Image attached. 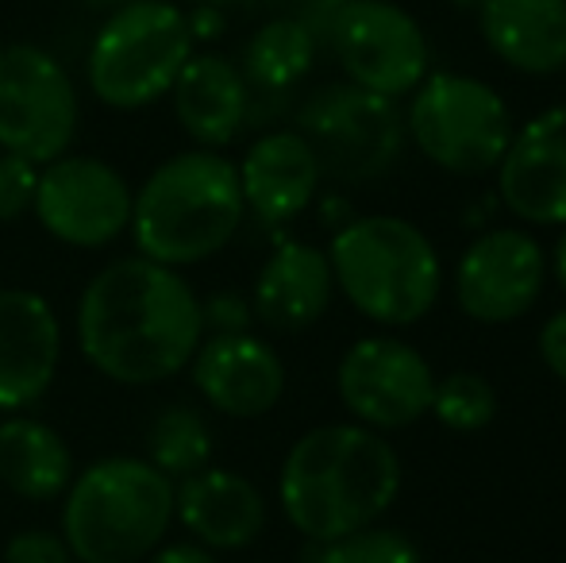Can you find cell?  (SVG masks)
<instances>
[{
  "label": "cell",
  "mask_w": 566,
  "mask_h": 563,
  "mask_svg": "<svg viewBox=\"0 0 566 563\" xmlns=\"http://www.w3.org/2000/svg\"><path fill=\"white\" fill-rule=\"evenodd\" d=\"M74 332L90 367L108 383L158 386L181 375L201 347V298L174 267L127 256L82 290Z\"/></svg>",
  "instance_id": "cell-1"
},
{
  "label": "cell",
  "mask_w": 566,
  "mask_h": 563,
  "mask_svg": "<svg viewBox=\"0 0 566 563\" xmlns=\"http://www.w3.org/2000/svg\"><path fill=\"white\" fill-rule=\"evenodd\" d=\"M401 456L386 432L355 421L316 425L277 471V502L305 541H339L378 525L401 494Z\"/></svg>",
  "instance_id": "cell-2"
},
{
  "label": "cell",
  "mask_w": 566,
  "mask_h": 563,
  "mask_svg": "<svg viewBox=\"0 0 566 563\" xmlns=\"http://www.w3.org/2000/svg\"><path fill=\"white\" fill-rule=\"evenodd\" d=\"M247 220L235 163L220 150H181L158 163L132 197L135 256L163 267H197L235 240Z\"/></svg>",
  "instance_id": "cell-3"
},
{
  "label": "cell",
  "mask_w": 566,
  "mask_h": 563,
  "mask_svg": "<svg viewBox=\"0 0 566 563\" xmlns=\"http://www.w3.org/2000/svg\"><path fill=\"white\" fill-rule=\"evenodd\" d=\"M328 263L336 293L378 329H409L443 293V259L428 232L394 212L350 217L332 232Z\"/></svg>",
  "instance_id": "cell-4"
},
{
  "label": "cell",
  "mask_w": 566,
  "mask_h": 563,
  "mask_svg": "<svg viewBox=\"0 0 566 563\" xmlns=\"http://www.w3.org/2000/svg\"><path fill=\"white\" fill-rule=\"evenodd\" d=\"M174 525V482L143 456H105L62 494V536L77 563H139Z\"/></svg>",
  "instance_id": "cell-5"
},
{
  "label": "cell",
  "mask_w": 566,
  "mask_h": 563,
  "mask_svg": "<svg viewBox=\"0 0 566 563\" xmlns=\"http://www.w3.org/2000/svg\"><path fill=\"white\" fill-rule=\"evenodd\" d=\"M197 51L189 15L170 0H127L108 12L90 43L85 82L101 105L135 113L170 97L181 66Z\"/></svg>",
  "instance_id": "cell-6"
},
{
  "label": "cell",
  "mask_w": 566,
  "mask_h": 563,
  "mask_svg": "<svg viewBox=\"0 0 566 563\" xmlns=\"http://www.w3.org/2000/svg\"><path fill=\"white\" fill-rule=\"evenodd\" d=\"M405 136L443 174L485 178L513 139V113L490 82L459 70L428 74L405 105Z\"/></svg>",
  "instance_id": "cell-7"
},
{
  "label": "cell",
  "mask_w": 566,
  "mask_h": 563,
  "mask_svg": "<svg viewBox=\"0 0 566 563\" xmlns=\"http://www.w3.org/2000/svg\"><path fill=\"white\" fill-rule=\"evenodd\" d=\"M293 128L313 147L324 178L339 186L386 178L409 147L401 101L378 97L350 82H328L308 93L293 108Z\"/></svg>",
  "instance_id": "cell-8"
},
{
  "label": "cell",
  "mask_w": 566,
  "mask_h": 563,
  "mask_svg": "<svg viewBox=\"0 0 566 563\" xmlns=\"http://www.w3.org/2000/svg\"><path fill=\"white\" fill-rule=\"evenodd\" d=\"M77 121L74 77L51 51L35 43L0 46V150L46 166L70 150Z\"/></svg>",
  "instance_id": "cell-9"
},
{
  "label": "cell",
  "mask_w": 566,
  "mask_h": 563,
  "mask_svg": "<svg viewBox=\"0 0 566 563\" xmlns=\"http://www.w3.org/2000/svg\"><path fill=\"white\" fill-rule=\"evenodd\" d=\"M328 51L336 54L343 82L389 101L409 97L432 74L424 23L397 0H347Z\"/></svg>",
  "instance_id": "cell-10"
},
{
  "label": "cell",
  "mask_w": 566,
  "mask_h": 563,
  "mask_svg": "<svg viewBox=\"0 0 566 563\" xmlns=\"http://www.w3.org/2000/svg\"><path fill=\"white\" fill-rule=\"evenodd\" d=\"M336 394L355 425L374 432L412 428L428 417L436 394L432 363L394 332L363 336L343 352L336 367Z\"/></svg>",
  "instance_id": "cell-11"
},
{
  "label": "cell",
  "mask_w": 566,
  "mask_h": 563,
  "mask_svg": "<svg viewBox=\"0 0 566 563\" xmlns=\"http://www.w3.org/2000/svg\"><path fill=\"white\" fill-rule=\"evenodd\" d=\"M135 189L113 163L97 155H59L39 166L35 220L66 248L97 251L132 228Z\"/></svg>",
  "instance_id": "cell-12"
},
{
  "label": "cell",
  "mask_w": 566,
  "mask_h": 563,
  "mask_svg": "<svg viewBox=\"0 0 566 563\" xmlns=\"http://www.w3.org/2000/svg\"><path fill=\"white\" fill-rule=\"evenodd\" d=\"M547 274V251L528 228H485L454 263V305L474 324H513L539 305Z\"/></svg>",
  "instance_id": "cell-13"
},
{
  "label": "cell",
  "mask_w": 566,
  "mask_h": 563,
  "mask_svg": "<svg viewBox=\"0 0 566 563\" xmlns=\"http://www.w3.org/2000/svg\"><path fill=\"white\" fill-rule=\"evenodd\" d=\"M497 201L532 228L566 225V105L544 108L513 132L497 163Z\"/></svg>",
  "instance_id": "cell-14"
},
{
  "label": "cell",
  "mask_w": 566,
  "mask_h": 563,
  "mask_svg": "<svg viewBox=\"0 0 566 563\" xmlns=\"http://www.w3.org/2000/svg\"><path fill=\"white\" fill-rule=\"evenodd\" d=\"M186 371L205 406L231 421L266 417L285 394L282 355L254 332L205 336Z\"/></svg>",
  "instance_id": "cell-15"
},
{
  "label": "cell",
  "mask_w": 566,
  "mask_h": 563,
  "mask_svg": "<svg viewBox=\"0 0 566 563\" xmlns=\"http://www.w3.org/2000/svg\"><path fill=\"white\" fill-rule=\"evenodd\" d=\"M62 363V321L35 290H0V414H23L46 390Z\"/></svg>",
  "instance_id": "cell-16"
},
{
  "label": "cell",
  "mask_w": 566,
  "mask_h": 563,
  "mask_svg": "<svg viewBox=\"0 0 566 563\" xmlns=\"http://www.w3.org/2000/svg\"><path fill=\"white\" fill-rule=\"evenodd\" d=\"M266 498L247 475L205 467L174 482V521L209 552H243L266 533Z\"/></svg>",
  "instance_id": "cell-17"
},
{
  "label": "cell",
  "mask_w": 566,
  "mask_h": 563,
  "mask_svg": "<svg viewBox=\"0 0 566 563\" xmlns=\"http://www.w3.org/2000/svg\"><path fill=\"white\" fill-rule=\"evenodd\" d=\"M243 205L266 228L297 220L321 194V163L297 128L262 132L235 163Z\"/></svg>",
  "instance_id": "cell-18"
},
{
  "label": "cell",
  "mask_w": 566,
  "mask_h": 563,
  "mask_svg": "<svg viewBox=\"0 0 566 563\" xmlns=\"http://www.w3.org/2000/svg\"><path fill=\"white\" fill-rule=\"evenodd\" d=\"M336 301V274H332L328 251L305 240H285L259 267L251 290L254 321L274 332H305Z\"/></svg>",
  "instance_id": "cell-19"
},
{
  "label": "cell",
  "mask_w": 566,
  "mask_h": 563,
  "mask_svg": "<svg viewBox=\"0 0 566 563\" xmlns=\"http://www.w3.org/2000/svg\"><path fill=\"white\" fill-rule=\"evenodd\" d=\"M170 105L181 132L197 147L220 150L247 128L251 90L239 62L217 51H193L170 90Z\"/></svg>",
  "instance_id": "cell-20"
},
{
  "label": "cell",
  "mask_w": 566,
  "mask_h": 563,
  "mask_svg": "<svg viewBox=\"0 0 566 563\" xmlns=\"http://www.w3.org/2000/svg\"><path fill=\"white\" fill-rule=\"evenodd\" d=\"M478 31L493 59L516 74L566 70V0H478Z\"/></svg>",
  "instance_id": "cell-21"
},
{
  "label": "cell",
  "mask_w": 566,
  "mask_h": 563,
  "mask_svg": "<svg viewBox=\"0 0 566 563\" xmlns=\"http://www.w3.org/2000/svg\"><path fill=\"white\" fill-rule=\"evenodd\" d=\"M74 451L54 425L28 414L0 421V482L23 502H54L74 482Z\"/></svg>",
  "instance_id": "cell-22"
},
{
  "label": "cell",
  "mask_w": 566,
  "mask_h": 563,
  "mask_svg": "<svg viewBox=\"0 0 566 563\" xmlns=\"http://www.w3.org/2000/svg\"><path fill=\"white\" fill-rule=\"evenodd\" d=\"M316 54H321L316 39L293 15H274L247 39L239 70H243L251 97L290 101L293 90L313 74Z\"/></svg>",
  "instance_id": "cell-23"
},
{
  "label": "cell",
  "mask_w": 566,
  "mask_h": 563,
  "mask_svg": "<svg viewBox=\"0 0 566 563\" xmlns=\"http://www.w3.org/2000/svg\"><path fill=\"white\" fill-rule=\"evenodd\" d=\"M217 456V440H212V425L197 406H166L147 425V463L158 467L170 482H181L189 475L212 467Z\"/></svg>",
  "instance_id": "cell-24"
},
{
  "label": "cell",
  "mask_w": 566,
  "mask_h": 563,
  "mask_svg": "<svg viewBox=\"0 0 566 563\" xmlns=\"http://www.w3.org/2000/svg\"><path fill=\"white\" fill-rule=\"evenodd\" d=\"M297 563H424V552L409 533L378 521L339 541H305Z\"/></svg>",
  "instance_id": "cell-25"
},
{
  "label": "cell",
  "mask_w": 566,
  "mask_h": 563,
  "mask_svg": "<svg viewBox=\"0 0 566 563\" xmlns=\"http://www.w3.org/2000/svg\"><path fill=\"white\" fill-rule=\"evenodd\" d=\"M428 417H436L451 432H482L485 425L497 417V390L485 375L478 371H451V375L436 378L432 409Z\"/></svg>",
  "instance_id": "cell-26"
},
{
  "label": "cell",
  "mask_w": 566,
  "mask_h": 563,
  "mask_svg": "<svg viewBox=\"0 0 566 563\" xmlns=\"http://www.w3.org/2000/svg\"><path fill=\"white\" fill-rule=\"evenodd\" d=\"M39 186V166L0 150V225H15L31 212Z\"/></svg>",
  "instance_id": "cell-27"
},
{
  "label": "cell",
  "mask_w": 566,
  "mask_h": 563,
  "mask_svg": "<svg viewBox=\"0 0 566 563\" xmlns=\"http://www.w3.org/2000/svg\"><path fill=\"white\" fill-rule=\"evenodd\" d=\"M0 563H77L66 536L54 529H20L4 541Z\"/></svg>",
  "instance_id": "cell-28"
},
{
  "label": "cell",
  "mask_w": 566,
  "mask_h": 563,
  "mask_svg": "<svg viewBox=\"0 0 566 563\" xmlns=\"http://www.w3.org/2000/svg\"><path fill=\"white\" fill-rule=\"evenodd\" d=\"M201 321H205V336H228V332H251L254 324V309L251 298L235 290H220L209 301H201Z\"/></svg>",
  "instance_id": "cell-29"
},
{
  "label": "cell",
  "mask_w": 566,
  "mask_h": 563,
  "mask_svg": "<svg viewBox=\"0 0 566 563\" xmlns=\"http://www.w3.org/2000/svg\"><path fill=\"white\" fill-rule=\"evenodd\" d=\"M343 8H347V0H290V8H285L282 15H293V20L316 39V46L328 51L332 28H336Z\"/></svg>",
  "instance_id": "cell-30"
},
{
  "label": "cell",
  "mask_w": 566,
  "mask_h": 563,
  "mask_svg": "<svg viewBox=\"0 0 566 563\" xmlns=\"http://www.w3.org/2000/svg\"><path fill=\"white\" fill-rule=\"evenodd\" d=\"M539 359L559 383H566V309H555L539 324Z\"/></svg>",
  "instance_id": "cell-31"
},
{
  "label": "cell",
  "mask_w": 566,
  "mask_h": 563,
  "mask_svg": "<svg viewBox=\"0 0 566 563\" xmlns=\"http://www.w3.org/2000/svg\"><path fill=\"white\" fill-rule=\"evenodd\" d=\"M150 563H220L217 552L201 549L197 541H178V544H163L147 556Z\"/></svg>",
  "instance_id": "cell-32"
},
{
  "label": "cell",
  "mask_w": 566,
  "mask_h": 563,
  "mask_svg": "<svg viewBox=\"0 0 566 563\" xmlns=\"http://www.w3.org/2000/svg\"><path fill=\"white\" fill-rule=\"evenodd\" d=\"M547 271L555 274V282H559V290L566 293V225H563L559 240H555V248H552V259H547Z\"/></svg>",
  "instance_id": "cell-33"
},
{
  "label": "cell",
  "mask_w": 566,
  "mask_h": 563,
  "mask_svg": "<svg viewBox=\"0 0 566 563\" xmlns=\"http://www.w3.org/2000/svg\"><path fill=\"white\" fill-rule=\"evenodd\" d=\"M197 4H212V8L224 12V8H235V4H251V0H197Z\"/></svg>",
  "instance_id": "cell-34"
},
{
  "label": "cell",
  "mask_w": 566,
  "mask_h": 563,
  "mask_svg": "<svg viewBox=\"0 0 566 563\" xmlns=\"http://www.w3.org/2000/svg\"><path fill=\"white\" fill-rule=\"evenodd\" d=\"M77 4H85V8H119V4H127V0H77Z\"/></svg>",
  "instance_id": "cell-35"
}]
</instances>
